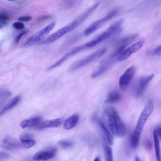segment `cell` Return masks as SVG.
Segmentation results:
<instances>
[{
  "mask_svg": "<svg viewBox=\"0 0 161 161\" xmlns=\"http://www.w3.org/2000/svg\"><path fill=\"white\" fill-rule=\"evenodd\" d=\"M99 5H100V3H96V4L92 5L88 10H87L83 14L78 17L71 23L67 25L66 26H64V27L61 28V29L58 30L55 33H53L52 35H49L47 38H46L44 40H43L41 44H49V43L53 42L56 41L57 40H58L61 37H62V36H64V35L68 33L69 32H71V31L78 27V26L82 23H83L87 19V18L91 14V13L94 11L96 10V9L99 6Z\"/></svg>",
  "mask_w": 161,
  "mask_h": 161,
  "instance_id": "1",
  "label": "cell"
},
{
  "mask_svg": "<svg viewBox=\"0 0 161 161\" xmlns=\"http://www.w3.org/2000/svg\"><path fill=\"white\" fill-rule=\"evenodd\" d=\"M123 22H124L122 20H119L117 22L113 23L108 29L106 30L100 35H98L96 38L91 40L90 42L86 43V44L87 48L89 49V48L94 47L95 46L97 45L98 44H99L100 43H101V42H103V40H105L111 37L114 33H115L118 31V30H119L120 26H122Z\"/></svg>",
  "mask_w": 161,
  "mask_h": 161,
  "instance_id": "2",
  "label": "cell"
},
{
  "mask_svg": "<svg viewBox=\"0 0 161 161\" xmlns=\"http://www.w3.org/2000/svg\"><path fill=\"white\" fill-rule=\"evenodd\" d=\"M106 51V49L105 47H103L99 50H98L97 51H96L95 52L92 53V54L89 55V56H88L87 57L82 59V60H80L76 62H75L74 64H73L71 67L70 68V70L71 71H75L76 69H78L79 68H81L87 65L88 64L95 61L96 60L100 59L101 57H102L104 54V53Z\"/></svg>",
  "mask_w": 161,
  "mask_h": 161,
  "instance_id": "3",
  "label": "cell"
},
{
  "mask_svg": "<svg viewBox=\"0 0 161 161\" xmlns=\"http://www.w3.org/2000/svg\"><path fill=\"white\" fill-rule=\"evenodd\" d=\"M55 26H56L55 22L50 23L43 29L40 30L35 34L29 37L24 43L23 47H30L35 44H37L40 41H42V40L45 37V36L48 35L50 32V31L54 28Z\"/></svg>",
  "mask_w": 161,
  "mask_h": 161,
  "instance_id": "4",
  "label": "cell"
},
{
  "mask_svg": "<svg viewBox=\"0 0 161 161\" xmlns=\"http://www.w3.org/2000/svg\"><path fill=\"white\" fill-rule=\"evenodd\" d=\"M118 13V9H114L112 10L104 17L102 18L100 20H97L95 22H94L90 26H89L88 27L84 30V35L86 36H88L90 34L92 33L93 32H95V31H96L98 29H99L101 27V26L103 25V24H104L105 22L109 21L110 20L112 19L114 17H115L117 15Z\"/></svg>",
  "mask_w": 161,
  "mask_h": 161,
  "instance_id": "5",
  "label": "cell"
},
{
  "mask_svg": "<svg viewBox=\"0 0 161 161\" xmlns=\"http://www.w3.org/2000/svg\"><path fill=\"white\" fill-rule=\"evenodd\" d=\"M153 112H154V103L152 101H150L145 106L141 115H140L138 119L135 128L140 131H142L144 125L145 124L146 122L147 121V120L149 119L150 116L152 115Z\"/></svg>",
  "mask_w": 161,
  "mask_h": 161,
  "instance_id": "6",
  "label": "cell"
},
{
  "mask_svg": "<svg viewBox=\"0 0 161 161\" xmlns=\"http://www.w3.org/2000/svg\"><path fill=\"white\" fill-rule=\"evenodd\" d=\"M154 77V74H152L149 76L142 77L139 80L135 89H134V94H135V96L137 98L142 97L144 95L147 86H148L149 83L152 80Z\"/></svg>",
  "mask_w": 161,
  "mask_h": 161,
  "instance_id": "7",
  "label": "cell"
},
{
  "mask_svg": "<svg viewBox=\"0 0 161 161\" xmlns=\"http://www.w3.org/2000/svg\"><path fill=\"white\" fill-rule=\"evenodd\" d=\"M144 43L145 42L144 41H143V40H140V41L135 43L132 45L130 46L129 47L124 50L122 52L119 53L116 56V59L118 61H123L127 59L132 54H133V53H135L138 50H139L143 47Z\"/></svg>",
  "mask_w": 161,
  "mask_h": 161,
  "instance_id": "8",
  "label": "cell"
},
{
  "mask_svg": "<svg viewBox=\"0 0 161 161\" xmlns=\"http://www.w3.org/2000/svg\"><path fill=\"white\" fill-rule=\"evenodd\" d=\"M135 71L136 69L135 67H130L120 77L119 86L123 91H125L127 89L131 80H132L134 75L135 74Z\"/></svg>",
  "mask_w": 161,
  "mask_h": 161,
  "instance_id": "9",
  "label": "cell"
},
{
  "mask_svg": "<svg viewBox=\"0 0 161 161\" xmlns=\"http://www.w3.org/2000/svg\"><path fill=\"white\" fill-rule=\"evenodd\" d=\"M85 49H87V47H86V44H83V45H79V46H77L75 48H74L73 49H72L69 52L67 53L65 55H64L62 58H61L59 61H57L56 62H55L53 64H52V65H50L49 68H48V70H51V69H54L56 68H57V67L61 65V64H62L65 61L68 60V59H69L70 57H73V56L76 55V53H79V52H81L83 51V50H85Z\"/></svg>",
  "mask_w": 161,
  "mask_h": 161,
  "instance_id": "10",
  "label": "cell"
},
{
  "mask_svg": "<svg viewBox=\"0 0 161 161\" xmlns=\"http://www.w3.org/2000/svg\"><path fill=\"white\" fill-rule=\"evenodd\" d=\"M56 154V149H51L41 151L36 153L33 156V160L35 161H45L48 160L55 156Z\"/></svg>",
  "mask_w": 161,
  "mask_h": 161,
  "instance_id": "11",
  "label": "cell"
},
{
  "mask_svg": "<svg viewBox=\"0 0 161 161\" xmlns=\"http://www.w3.org/2000/svg\"><path fill=\"white\" fill-rule=\"evenodd\" d=\"M64 122L63 118H59L56 119L49 120L40 123L37 127L40 129L47 128H57L59 127Z\"/></svg>",
  "mask_w": 161,
  "mask_h": 161,
  "instance_id": "12",
  "label": "cell"
},
{
  "mask_svg": "<svg viewBox=\"0 0 161 161\" xmlns=\"http://www.w3.org/2000/svg\"><path fill=\"white\" fill-rule=\"evenodd\" d=\"M98 125L100 127V130H101V132L103 133V135L106 140V142L110 145H113L114 139H113V134L112 132H110V130L106 127V126L104 124L103 122L101 121H99Z\"/></svg>",
  "mask_w": 161,
  "mask_h": 161,
  "instance_id": "13",
  "label": "cell"
},
{
  "mask_svg": "<svg viewBox=\"0 0 161 161\" xmlns=\"http://www.w3.org/2000/svg\"><path fill=\"white\" fill-rule=\"evenodd\" d=\"M41 122H42L41 117H34L22 121L20 124V126L23 129L27 128H32L33 127H37Z\"/></svg>",
  "mask_w": 161,
  "mask_h": 161,
  "instance_id": "14",
  "label": "cell"
},
{
  "mask_svg": "<svg viewBox=\"0 0 161 161\" xmlns=\"http://www.w3.org/2000/svg\"><path fill=\"white\" fill-rule=\"evenodd\" d=\"M3 145L6 149L8 150L18 149L22 146V143H20L17 140H14L11 137L5 138L3 142Z\"/></svg>",
  "mask_w": 161,
  "mask_h": 161,
  "instance_id": "15",
  "label": "cell"
},
{
  "mask_svg": "<svg viewBox=\"0 0 161 161\" xmlns=\"http://www.w3.org/2000/svg\"><path fill=\"white\" fill-rule=\"evenodd\" d=\"M79 116L77 114H74L67 119L64 123V128L65 130H71L79 122Z\"/></svg>",
  "mask_w": 161,
  "mask_h": 161,
  "instance_id": "16",
  "label": "cell"
},
{
  "mask_svg": "<svg viewBox=\"0 0 161 161\" xmlns=\"http://www.w3.org/2000/svg\"><path fill=\"white\" fill-rule=\"evenodd\" d=\"M153 138H154V144L155 152V157L157 161H161V151H160V146L159 139L158 134L155 130L153 132Z\"/></svg>",
  "mask_w": 161,
  "mask_h": 161,
  "instance_id": "17",
  "label": "cell"
},
{
  "mask_svg": "<svg viewBox=\"0 0 161 161\" xmlns=\"http://www.w3.org/2000/svg\"><path fill=\"white\" fill-rule=\"evenodd\" d=\"M21 100V96H17L16 97H15L14 98H13L11 101H10L5 107L3 108V110L1 111V115H4L5 113H6L7 112L10 111V110L13 109L14 108L15 106H16L18 103Z\"/></svg>",
  "mask_w": 161,
  "mask_h": 161,
  "instance_id": "18",
  "label": "cell"
},
{
  "mask_svg": "<svg viewBox=\"0 0 161 161\" xmlns=\"http://www.w3.org/2000/svg\"><path fill=\"white\" fill-rule=\"evenodd\" d=\"M113 56H112V58L110 60H109L108 61H107L106 62H105V64H104L103 65L100 66V68L95 72L93 73L91 77L92 78H95V77H98L99 76L103 74L105 71H106L108 69V68H110V66L111 65V63H112V60L113 59Z\"/></svg>",
  "mask_w": 161,
  "mask_h": 161,
  "instance_id": "19",
  "label": "cell"
},
{
  "mask_svg": "<svg viewBox=\"0 0 161 161\" xmlns=\"http://www.w3.org/2000/svg\"><path fill=\"white\" fill-rule=\"evenodd\" d=\"M142 132V131H140V130L135 128V130H134L133 134H132V137H131L130 144H131V146L134 149L137 148V147L139 145V144L140 138Z\"/></svg>",
  "mask_w": 161,
  "mask_h": 161,
  "instance_id": "20",
  "label": "cell"
},
{
  "mask_svg": "<svg viewBox=\"0 0 161 161\" xmlns=\"http://www.w3.org/2000/svg\"><path fill=\"white\" fill-rule=\"evenodd\" d=\"M121 98H122V96H121L120 94L118 91H113L109 93L108 97L105 100V103L108 104L115 103L120 101Z\"/></svg>",
  "mask_w": 161,
  "mask_h": 161,
  "instance_id": "21",
  "label": "cell"
},
{
  "mask_svg": "<svg viewBox=\"0 0 161 161\" xmlns=\"http://www.w3.org/2000/svg\"><path fill=\"white\" fill-rule=\"evenodd\" d=\"M104 149L106 161H113V151L112 149H111V147L108 145H105Z\"/></svg>",
  "mask_w": 161,
  "mask_h": 161,
  "instance_id": "22",
  "label": "cell"
},
{
  "mask_svg": "<svg viewBox=\"0 0 161 161\" xmlns=\"http://www.w3.org/2000/svg\"><path fill=\"white\" fill-rule=\"evenodd\" d=\"M20 141H21V143H22V147H23L24 148H26V149L31 148V147H33L36 144L35 141L33 139L22 140H20Z\"/></svg>",
  "mask_w": 161,
  "mask_h": 161,
  "instance_id": "23",
  "label": "cell"
},
{
  "mask_svg": "<svg viewBox=\"0 0 161 161\" xmlns=\"http://www.w3.org/2000/svg\"><path fill=\"white\" fill-rule=\"evenodd\" d=\"M8 20H9V17L6 14V13H2L1 14H0V25H1V27L6 25L7 22Z\"/></svg>",
  "mask_w": 161,
  "mask_h": 161,
  "instance_id": "24",
  "label": "cell"
},
{
  "mask_svg": "<svg viewBox=\"0 0 161 161\" xmlns=\"http://www.w3.org/2000/svg\"><path fill=\"white\" fill-rule=\"evenodd\" d=\"M11 92L8 91H1V93H0V101L2 103L3 101H5L6 99L11 96Z\"/></svg>",
  "mask_w": 161,
  "mask_h": 161,
  "instance_id": "25",
  "label": "cell"
},
{
  "mask_svg": "<svg viewBox=\"0 0 161 161\" xmlns=\"http://www.w3.org/2000/svg\"><path fill=\"white\" fill-rule=\"evenodd\" d=\"M59 145L62 147V148L68 149V148H69V147H71L73 144H72V143H71V142H69V141H68V140H62V141L59 142Z\"/></svg>",
  "mask_w": 161,
  "mask_h": 161,
  "instance_id": "26",
  "label": "cell"
},
{
  "mask_svg": "<svg viewBox=\"0 0 161 161\" xmlns=\"http://www.w3.org/2000/svg\"><path fill=\"white\" fill-rule=\"evenodd\" d=\"M13 27L19 30H22L25 28V25L23 23H22L20 21V22H16L13 24Z\"/></svg>",
  "mask_w": 161,
  "mask_h": 161,
  "instance_id": "27",
  "label": "cell"
},
{
  "mask_svg": "<svg viewBox=\"0 0 161 161\" xmlns=\"http://www.w3.org/2000/svg\"><path fill=\"white\" fill-rule=\"evenodd\" d=\"M27 32H28V31H23V32H22L20 33H19V34L15 37V44H18L19 42H20V40L21 38H22V37H23V35H25Z\"/></svg>",
  "mask_w": 161,
  "mask_h": 161,
  "instance_id": "28",
  "label": "cell"
},
{
  "mask_svg": "<svg viewBox=\"0 0 161 161\" xmlns=\"http://www.w3.org/2000/svg\"><path fill=\"white\" fill-rule=\"evenodd\" d=\"M144 146H145V149H147V150L151 149L152 147V143H151V142L149 140H145Z\"/></svg>",
  "mask_w": 161,
  "mask_h": 161,
  "instance_id": "29",
  "label": "cell"
},
{
  "mask_svg": "<svg viewBox=\"0 0 161 161\" xmlns=\"http://www.w3.org/2000/svg\"><path fill=\"white\" fill-rule=\"evenodd\" d=\"M32 17L30 16H23L18 18V20L20 22H29L32 20Z\"/></svg>",
  "mask_w": 161,
  "mask_h": 161,
  "instance_id": "30",
  "label": "cell"
},
{
  "mask_svg": "<svg viewBox=\"0 0 161 161\" xmlns=\"http://www.w3.org/2000/svg\"><path fill=\"white\" fill-rule=\"evenodd\" d=\"M32 135H30V134H28V133H25V134H23V135H22L21 137H20V140H28V139H32Z\"/></svg>",
  "mask_w": 161,
  "mask_h": 161,
  "instance_id": "31",
  "label": "cell"
},
{
  "mask_svg": "<svg viewBox=\"0 0 161 161\" xmlns=\"http://www.w3.org/2000/svg\"><path fill=\"white\" fill-rule=\"evenodd\" d=\"M154 54L158 56H161V45L157 47L154 50Z\"/></svg>",
  "mask_w": 161,
  "mask_h": 161,
  "instance_id": "32",
  "label": "cell"
},
{
  "mask_svg": "<svg viewBox=\"0 0 161 161\" xmlns=\"http://www.w3.org/2000/svg\"><path fill=\"white\" fill-rule=\"evenodd\" d=\"M155 130L158 134L159 137L161 139V126H158L155 129Z\"/></svg>",
  "mask_w": 161,
  "mask_h": 161,
  "instance_id": "33",
  "label": "cell"
},
{
  "mask_svg": "<svg viewBox=\"0 0 161 161\" xmlns=\"http://www.w3.org/2000/svg\"><path fill=\"white\" fill-rule=\"evenodd\" d=\"M94 161H100V160L99 157H96L95 159V160H94Z\"/></svg>",
  "mask_w": 161,
  "mask_h": 161,
  "instance_id": "34",
  "label": "cell"
},
{
  "mask_svg": "<svg viewBox=\"0 0 161 161\" xmlns=\"http://www.w3.org/2000/svg\"><path fill=\"white\" fill-rule=\"evenodd\" d=\"M135 161H141V160H140V159H139V157H135Z\"/></svg>",
  "mask_w": 161,
  "mask_h": 161,
  "instance_id": "35",
  "label": "cell"
},
{
  "mask_svg": "<svg viewBox=\"0 0 161 161\" xmlns=\"http://www.w3.org/2000/svg\"><path fill=\"white\" fill-rule=\"evenodd\" d=\"M8 1H10V2H12V1H15V0H8Z\"/></svg>",
  "mask_w": 161,
  "mask_h": 161,
  "instance_id": "36",
  "label": "cell"
}]
</instances>
